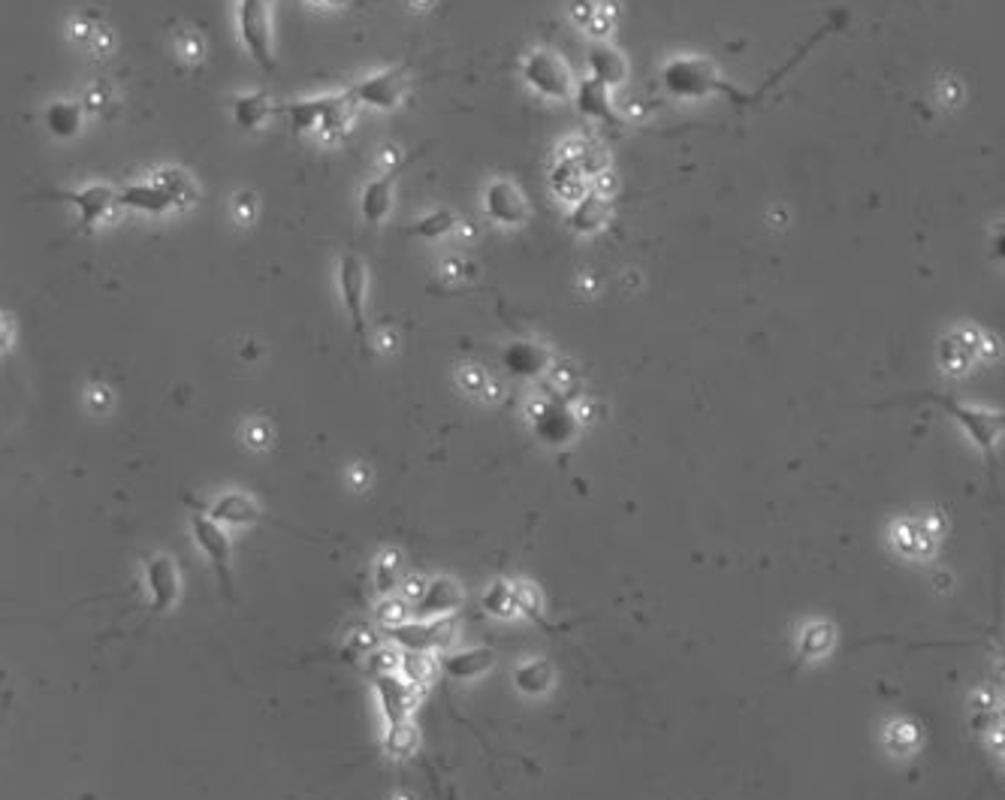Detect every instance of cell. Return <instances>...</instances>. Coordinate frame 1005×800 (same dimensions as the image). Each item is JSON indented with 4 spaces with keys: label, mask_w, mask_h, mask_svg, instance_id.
<instances>
[{
    "label": "cell",
    "mask_w": 1005,
    "mask_h": 800,
    "mask_svg": "<svg viewBox=\"0 0 1005 800\" xmlns=\"http://www.w3.org/2000/svg\"><path fill=\"white\" fill-rule=\"evenodd\" d=\"M290 118L293 130L317 133L323 139H339L348 133L354 121V100L348 94H326V97H305L287 103L281 109Z\"/></svg>",
    "instance_id": "obj_1"
},
{
    "label": "cell",
    "mask_w": 1005,
    "mask_h": 800,
    "mask_svg": "<svg viewBox=\"0 0 1005 800\" xmlns=\"http://www.w3.org/2000/svg\"><path fill=\"white\" fill-rule=\"evenodd\" d=\"M239 37L242 46L248 49L251 61L260 64L266 73L275 70V55H272V7L269 0H239Z\"/></svg>",
    "instance_id": "obj_2"
},
{
    "label": "cell",
    "mask_w": 1005,
    "mask_h": 800,
    "mask_svg": "<svg viewBox=\"0 0 1005 800\" xmlns=\"http://www.w3.org/2000/svg\"><path fill=\"white\" fill-rule=\"evenodd\" d=\"M664 91L674 94L680 100H698L707 94H716V82L719 73L710 61L698 58V55H680L674 61H667L664 73H661Z\"/></svg>",
    "instance_id": "obj_3"
},
{
    "label": "cell",
    "mask_w": 1005,
    "mask_h": 800,
    "mask_svg": "<svg viewBox=\"0 0 1005 800\" xmlns=\"http://www.w3.org/2000/svg\"><path fill=\"white\" fill-rule=\"evenodd\" d=\"M390 644L399 647L402 653H444L453 637H456V625L450 622V616L441 619H408L396 628H387Z\"/></svg>",
    "instance_id": "obj_4"
},
{
    "label": "cell",
    "mask_w": 1005,
    "mask_h": 800,
    "mask_svg": "<svg viewBox=\"0 0 1005 800\" xmlns=\"http://www.w3.org/2000/svg\"><path fill=\"white\" fill-rule=\"evenodd\" d=\"M523 76L529 82V88H535L538 94L550 97V100H568L574 94V76L565 67V61L547 49H535L526 64H523Z\"/></svg>",
    "instance_id": "obj_5"
},
{
    "label": "cell",
    "mask_w": 1005,
    "mask_h": 800,
    "mask_svg": "<svg viewBox=\"0 0 1005 800\" xmlns=\"http://www.w3.org/2000/svg\"><path fill=\"white\" fill-rule=\"evenodd\" d=\"M924 399L933 402V405H939L942 411H948V414L969 432V438H972L987 456H993L996 441H999V435H1002V414H999V411L969 408V405H960V402H954V399H948V396H936V393H927Z\"/></svg>",
    "instance_id": "obj_6"
},
{
    "label": "cell",
    "mask_w": 1005,
    "mask_h": 800,
    "mask_svg": "<svg viewBox=\"0 0 1005 800\" xmlns=\"http://www.w3.org/2000/svg\"><path fill=\"white\" fill-rule=\"evenodd\" d=\"M366 287H369V269L357 254H345L339 263V293L351 314L354 333L360 345H369V327H366Z\"/></svg>",
    "instance_id": "obj_7"
},
{
    "label": "cell",
    "mask_w": 1005,
    "mask_h": 800,
    "mask_svg": "<svg viewBox=\"0 0 1005 800\" xmlns=\"http://www.w3.org/2000/svg\"><path fill=\"white\" fill-rule=\"evenodd\" d=\"M46 200H64L76 209L79 215V224L82 230H97L100 224H106L118 203H115V188L109 185H88V188H79V191H52L46 194Z\"/></svg>",
    "instance_id": "obj_8"
},
{
    "label": "cell",
    "mask_w": 1005,
    "mask_h": 800,
    "mask_svg": "<svg viewBox=\"0 0 1005 800\" xmlns=\"http://www.w3.org/2000/svg\"><path fill=\"white\" fill-rule=\"evenodd\" d=\"M532 429H535V435L544 444L565 447V444H571L577 438L580 420H577V414L562 399H547V402L535 405V411H532Z\"/></svg>",
    "instance_id": "obj_9"
},
{
    "label": "cell",
    "mask_w": 1005,
    "mask_h": 800,
    "mask_svg": "<svg viewBox=\"0 0 1005 800\" xmlns=\"http://www.w3.org/2000/svg\"><path fill=\"white\" fill-rule=\"evenodd\" d=\"M348 97L354 103H363V106H372V109H381V112H390L402 103L405 97V70H384V73H375L369 79H360Z\"/></svg>",
    "instance_id": "obj_10"
},
{
    "label": "cell",
    "mask_w": 1005,
    "mask_h": 800,
    "mask_svg": "<svg viewBox=\"0 0 1005 800\" xmlns=\"http://www.w3.org/2000/svg\"><path fill=\"white\" fill-rule=\"evenodd\" d=\"M191 535H194V544L203 550V556L215 565V571L221 574L224 586L230 589L233 580H230V556H233V547H230V538H227V529L218 526L215 520H209L206 514H197L191 520Z\"/></svg>",
    "instance_id": "obj_11"
},
{
    "label": "cell",
    "mask_w": 1005,
    "mask_h": 800,
    "mask_svg": "<svg viewBox=\"0 0 1005 800\" xmlns=\"http://www.w3.org/2000/svg\"><path fill=\"white\" fill-rule=\"evenodd\" d=\"M145 589H148L151 610L157 613H166L179 601V568L170 556L160 553L145 565Z\"/></svg>",
    "instance_id": "obj_12"
},
{
    "label": "cell",
    "mask_w": 1005,
    "mask_h": 800,
    "mask_svg": "<svg viewBox=\"0 0 1005 800\" xmlns=\"http://www.w3.org/2000/svg\"><path fill=\"white\" fill-rule=\"evenodd\" d=\"M483 209L501 227H517L526 221V200L511 182H492L483 194Z\"/></svg>",
    "instance_id": "obj_13"
},
{
    "label": "cell",
    "mask_w": 1005,
    "mask_h": 800,
    "mask_svg": "<svg viewBox=\"0 0 1005 800\" xmlns=\"http://www.w3.org/2000/svg\"><path fill=\"white\" fill-rule=\"evenodd\" d=\"M375 698H378V707L387 725L405 722L414 710V689L399 674L375 677Z\"/></svg>",
    "instance_id": "obj_14"
},
{
    "label": "cell",
    "mask_w": 1005,
    "mask_h": 800,
    "mask_svg": "<svg viewBox=\"0 0 1005 800\" xmlns=\"http://www.w3.org/2000/svg\"><path fill=\"white\" fill-rule=\"evenodd\" d=\"M459 604H462V589L450 577H438L423 586L420 598L411 607H414V619H441V616H450Z\"/></svg>",
    "instance_id": "obj_15"
},
{
    "label": "cell",
    "mask_w": 1005,
    "mask_h": 800,
    "mask_svg": "<svg viewBox=\"0 0 1005 800\" xmlns=\"http://www.w3.org/2000/svg\"><path fill=\"white\" fill-rule=\"evenodd\" d=\"M209 520H215L218 526H230V529H242V526H254L260 520V505L254 496L248 493H221L212 505H209Z\"/></svg>",
    "instance_id": "obj_16"
},
{
    "label": "cell",
    "mask_w": 1005,
    "mask_h": 800,
    "mask_svg": "<svg viewBox=\"0 0 1005 800\" xmlns=\"http://www.w3.org/2000/svg\"><path fill=\"white\" fill-rule=\"evenodd\" d=\"M115 203L121 209H130V212H139V215H166V212H173V200L166 197L151 179L148 182H133V185H124L115 191Z\"/></svg>",
    "instance_id": "obj_17"
},
{
    "label": "cell",
    "mask_w": 1005,
    "mask_h": 800,
    "mask_svg": "<svg viewBox=\"0 0 1005 800\" xmlns=\"http://www.w3.org/2000/svg\"><path fill=\"white\" fill-rule=\"evenodd\" d=\"M405 170V160L402 164H393V170H387L384 176L372 179L366 188H363V197H360V212L369 224H381L390 209H393V188H396V179L402 176Z\"/></svg>",
    "instance_id": "obj_18"
},
{
    "label": "cell",
    "mask_w": 1005,
    "mask_h": 800,
    "mask_svg": "<svg viewBox=\"0 0 1005 800\" xmlns=\"http://www.w3.org/2000/svg\"><path fill=\"white\" fill-rule=\"evenodd\" d=\"M586 64H589L592 82L604 85L607 91L619 88L625 82V76H628V64H625L622 52L613 49V46H607V43L592 46L589 55H586Z\"/></svg>",
    "instance_id": "obj_19"
},
{
    "label": "cell",
    "mask_w": 1005,
    "mask_h": 800,
    "mask_svg": "<svg viewBox=\"0 0 1005 800\" xmlns=\"http://www.w3.org/2000/svg\"><path fill=\"white\" fill-rule=\"evenodd\" d=\"M501 363H505V369L517 378H541L550 369V354L541 345L514 342L505 348V354H501Z\"/></svg>",
    "instance_id": "obj_20"
},
{
    "label": "cell",
    "mask_w": 1005,
    "mask_h": 800,
    "mask_svg": "<svg viewBox=\"0 0 1005 800\" xmlns=\"http://www.w3.org/2000/svg\"><path fill=\"white\" fill-rule=\"evenodd\" d=\"M571 97L577 100V109H580L583 115H589V118L610 121V124H619V121H622V115H619V112L613 109V103H610V91H607L604 85L592 82V79L574 85V94H571Z\"/></svg>",
    "instance_id": "obj_21"
},
{
    "label": "cell",
    "mask_w": 1005,
    "mask_h": 800,
    "mask_svg": "<svg viewBox=\"0 0 1005 800\" xmlns=\"http://www.w3.org/2000/svg\"><path fill=\"white\" fill-rule=\"evenodd\" d=\"M46 127L55 139H73L85 127V106L82 100H55L46 109Z\"/></svg>",
    "instance_id": "obj_22"
},
{
    "label": "cell",
    "mask_w": 1005,
    "mask_h": 800,
    "mask_svg": "<svg viewBox=\"0 0 1005 800\" xmlns=\"http://www.w3.org/2000/svg\"><path fill=\"white\" fill-rule=\"evenodd\" d=\"M495 665L489 650H459V653H444L441 656V671L450 680H474L486 674Z\"/></svg>",
    "instance_id": "obj_23"
},
{
    "label": "cell",
    "mask_w": 1005,
    "mask_h": 800,
    "mask_svg": "<svg viewBox=\"0 0 1005 800\" xmlns=\"http://www.w3.org/2000/svg\"><path fill=\"white\" fill-rule=\"evenodd\" d=\"M151 182H154L166 197L173 200L176 209H185V206L197 203V182H194L185 170H179V167L157 170V173L151 176Z\"/></svg>",
    "instance_id": "obj_24"
},
{
    "label": "cell",
    "mask_w": 1005,
    "mask_h": 800,
    "mask_svg": "<svg viewBox=\"0 0 1005 800\" xmlns=\"http://www.w3.org/2000/svg\"><path fill=\"white\" fill-rule=\"evenodd\" d=\"M550 182H553L556 197L565 200V203H571V206L589 194V179L571 164V160H562V157H559V164L550 173Z\"/></svg>",
    "instance_id": "obj_25"
},
{
    "label": "cell",
    "mask_w": 1005,
    "mask_h": 800,
    "mask_svg": "<svg viewBox=\"0 0 1005 800\" xmlns=\"http://www.w3.org/2000/svg\"><path fill=\"white\" fill-rule=\"evenodd\" d=\"M604 221H607V203L601 194H586L571 206V227L577 233H595L604 227Z\"/></svg>",
    "instance_id": "obj_26"
},
{
    "label": "cell",
    "mask_w": 1005,
    "mask_h": 800,
    "mask_svg": "<svg viewBox=\"0 0 1005 800\" xmlns=\"http://www.w3.org/2000/svg\"><path fill=\"white\" fill-rule=\"evenodd\" d=\"M272 115V103L266 94H242L233 100V118L242 130H257Z\"/></svg>",
    "instance_id": "obj_27"
},
{
    "label": "cell",
    "mask_w": 1005,
    "mask_h": 800,
    "mask_svg": "<svg viewBox=\"0 0 1005 800\" xmlns=\"http://www.w3.org/2000/svg\"><path fill=\"white\" fill-rule=\"evenodd\" d=\"M514 683L520 692L526 695H544L553 683V671L544 659H532V662H523L517 671H514Z\"/></svg>",
    "instance_id": "obj_28"
},
{
    "label": "cell",
    "mask_w": 1005,
    "mask_h": 800,
    "mask_svg": "<svg viewBox=\"0 0 1005 800\" xmlns=\"http://www.w3.org/2000/svg\"><path fill=\"white\" fill-rule=\"evenodd\" d=\"M483 607H486L492 616H501V619L520 616L517 583H514V586H508V583H495V586L483 595Z\"/></svg>",
    "instance_id": "obj_29"
},
{
    "label": "cell",
    "mask_w": 1005,
    "mask_h": 800,
    "mask_svg": "<svg viewBox=\"0 0 1005 800\" xmlns=\"http://www.w3.org/2000/svg\"><path fill=\"white\" fill-rule=\"evenodd\" d=\"M453 227H456V218H453V212L441 209V212L423 215L417 224L405 227L402 233H405V236H417V239H441V236H447Z\"/></svg>",
    "instance_id": "obj_30"
},
{
    "label": "cell",
    "mask_w": 1005,
    "mask_h": 800,
    "mask_svg": "<svg viewBox=\"0 0 1005 800\" xmlns=\"http://www.w3.org/2000/svg\"><path fill=\"white\" fill-rule=\"evenodd\" d=\"M372 580H375V589L381 598L393 595L402 583V562L396 553H384L378 562H375V571H372Z\"/></svg>",
    "instance_id": "obj_31"
},
{
    "label": "cell",
    "mask_w": 1005,
    "mask_h": 800,
    "mask_svg": "<svg viewBox=\"0 0 1005 800\" xmlns=\"http://www.w3.org/2000/svg\"><path fill=\"white\" fill-rule=\"evenodd\" d=\"M432 671H435V665H432V659L423 656V653H402V656H399V668H396V674H399L411 689H414V686H426L429 677H432Z\"/></svg>",
    "instance_id": "obj_32"
},
{
    "label": "cell",
    "mask_w": 1005,
    "mask_h": 800,
    "mask_svg": "<svg viewBox=\"0 0 1005 800\" xmlns=\"http://www.w3.org/2000/svg\"><path fill=\"white\" fill-rule=\"evenodd\" d=\"M833 647V628L827 622H812L800 634V656L806 659H821Z\"/></svg>",
    "instance_id": "obj_33"
},
{
    "label": "cell",
    "mask_w": 1005,
    "mask_h": 800,
    "mask_svg": "<svg viewBox=\"0 0 1005 800\" xmlns=\"http://www.w3.org/2000/svg\"><path fill=\"white\" fill-rule=\"evenodd\" d=\"M417 749V731L414 725L405 719L399 725H387V752L396 758H408Z\"/></svg>",
    "instance_id": "obj_34"
},
{
    "label": "cell",
    "mask_w": 1005,
    "mask_h": 800,
    "mask_svg": "<svg viewBox=\"0 0 1005 800\" xmlns=\"http://www.w3.org/2000/svg\"><path fill=\"white\" fill-rule=\"evenodd\" d=\"M408 607H411V604H408L405 598L387 595V598H381L375 616H378V622H381L384 628H396V625H402V622L411 619V610H408Z\"/></svg>",
    "instance_id": "obj_35"
},
{
    "label": "cell",
    "mask_w": 1005,
    "mask_h": 800,
    "mask_svg": "<svg viewBox=\"0 0 1005 800\" xmlns=\"http://www.w3.org/2000/svg\"><path fill=\"white\" fill-rule=\"evenodd\" d=\"M918 728L915 725H909V722H897V725H891L888 728V746L894 749V752H912L915 746H918Z\"/></svg>",
    "instance_id": "obj_36"
},
{
    "label": "cell",
    "mask_w": 1005,
    "mask_h": 800,
    "mask_svg": "<svg viewBox=\"0 0 1005 800\" xmlns=\"http://www.w3.org/2000/svg\"><path fill=\"white\" fill-rule=\"evenodd\" d=\"M372 671H375V677H381V674H396V668H399V653H393V650H372L369 653V662H366Z\"/></svg>",
    "instance_id": "obj_37"
},
{
    "label": "cell",
    "mask_w": 1005,
    "mask_h": 800,
    "mask_svg": "<svg viewBox=\"0 0 1005 800\" xmlns=\"http://www.w3.org/2000/svg\"><path fill=\"white\" fill-rule=\"evenodd\" d=\"M109 100H112V85H109V82H94V85L88 88L82 106H85V112H88V109H91V112H103Z\"/></svg>",
    "instance_id": "obj_38"
},
{
    "label": "cell",
    "mask_w": 1005,
    "mask_h": 800,
    "mask_svg": "<svg viewBox=\"0 0 1005 800\" xmlns=\"http://www.w3.org/2000/svg\"><path fill=\"white\" fill-rule=\"evenodd\" d=\"M233 215L239 224H251L254 215H257V197L251 191H239L236 200H233Z\"/></svg>",
    "instance_id": "obj_39"
},
{
    "label": "cell",
    "mask_w": 1005,
    "mask_h": 800,
    "mask_svg": "<svg viewBox=\"0 0 1005 800\" xmlns=\"http://www.w3.org/2000/svg\"><path fill=\"white\" fill-rule=\"evenodd\" d=\"M348 644H351L354 653H366V656H369L372 650H378V637H375L372 628H357V631L351 634Z\"/></svg>",
    "instance_id": "obj_40"
},
{
    "label": "cell",
    "mask_w": 1005,
    "mask_h": 800,
    "mask_svg": "<svg viewBox=\"0 0 1005 800\" xmlns=\"http://www.w3.org/2000/svg\"><path fill=\"white\" fill-rule=\"evenodd\" d=\"M13 339H16V327H13L10 314H0V354H7L13 348Z\"/></svg>",
    "instance_id": "obj_41"
},
{
    "label": "cell",
    "mask_w": 1005,
    "mask_h": 800,
    "mask_svg": "<svg viewBox=\"0 0 1005 800\" xmlns=\"http://www.w3.org/2000/svg\"><path fill=\"white\" fill-rule=\"evenodd\" d=\"M88 399H91V408H94V411H106V408H109V402H112L106 387H91Z\"/></svg>",
    "instance_id": "obj_42"
},
{
    "label": "cell",
    "mask_w": 1005,
    "mask_h": 800,
    "mask_svg": "<svg viewBox=\"0 0 1005 800\" xmlns=\"http://www.w3.org/2000/svg\"><path fill=\"white\" fill-rule=\"evenodd\" d=\"M423 586H426V580H420V577H414V580H408L405 583V589H402V598L408 601V604H414L417 598H420V592H423Z\"/></svg>",
    "instance_id": "obj_43"
},
{
    "label": "cell",
    "mask_w": 1005,
    "mask_h": 800,
    "mask_svg": "<svg viewBox=\"0 0 1005 800\" xmlns=\"http://www.w3.org/2000/svg\"><path fill=\"white\" fill-rule=\"evenodd\" d=\"M182 52H185L191 61H194V58L200 61V55H203V40H200V37H185V40H182Z\"/></svg>",
    "instance_id": "obj_44"
},
{
    "label": "cell",
    "mask_w": 1005,
    "mask_h": 800,
    "mask_svg": "<svg viewBox=\"0 0 1005 800\" xmlns=\"http://www.w3.org/2000/svg\"><path fill=\"white\" fill-rule=\"evenodd\" d=\"M462 381H468V384H465L468 390H480V387L486 384V378H483L480 372H474V369H465V372H462Z\"/></svg>",
    "instance_id": "obj_45"
},
{
    "label": "cell",
    "mask_w": 1005,
    "mask_h": 800,
    "mask_svg": "<svg viewBox=\"0 0 1005 800\" xmlns=\"http://www.w3.org/2000/svg\"><path fill=\"white\" fill-rule=\"evenodd\" d=\"M320 4H339V0H320Z\"/></svg>",
    "instance_id": "obj_46"
}]
</instances>
